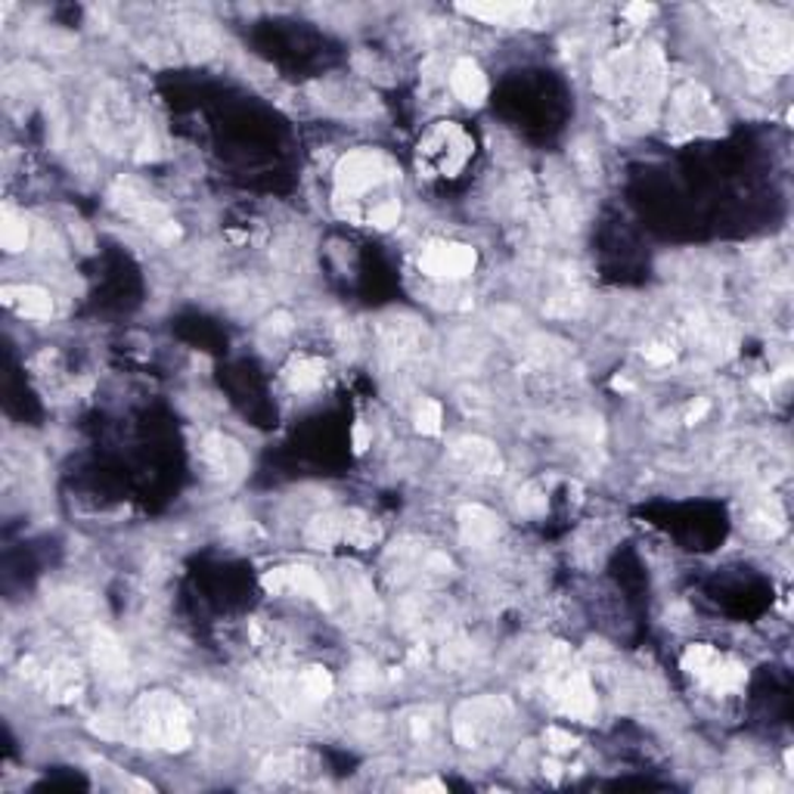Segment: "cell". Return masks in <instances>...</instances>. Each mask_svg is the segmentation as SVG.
I'll use <instances>...</instances> for the list:
<instances>
[{
  "instance_id": "1",
  "label": "cell",
  "mask_w": 794,
  "mask_h": 794,
  "mask_svg": "<svg viewBox=\"0 0 794 794\" xmlns=\"http://www.w3.org/2000/svg\"><path fill=\"white\" fill-rule=\"evenodd\" d=\"M401 171L379 150H354L335 168V209L342 217L391 230L401 221Z\"/></svg>"
},
{
  "instance_id": "2",
  "label": "cell",
  "mask_w": 794,
  "mask_h": 794,
  "mask_svg": "<svg viewBox=\"0 0 794 794\" xmlns=\"http://www.w3.org/2000/svg\"><path fill=\"white\" fill-rule=\"evenodd\" d=\"M593 84L600 97L624 118L649 121L667 91V66L655 44L620 47L596 66Z\"/></svg>"
},
{
  "instance_id": "3",
  "label": "cell",
  "mask_w": 794,
  "mask_h": 794,
  "mask_svg": "<svg viewBox=\"0 0 794 794\" xmlns=\"http://www.w3.org/2000/svg\"><path fill=\"white\" fill-rule=\"evenodd\" d=\"M718 13L733 28L736 50L745 69L755 75H782L794 57L792 25L760 7H718Z\"/></svg>"
},
{
  "instance_id": "4",
  "label": "cell",
  "mask_w": 794,
  "mask_h": 794,
  "mask_svg": "<svg viewBox=\"0 0 794 794\" xmlns=\"http://www.w3.org/2000/svg\"><path fill=\"white\" fill-rule=\"evenodd\" d=\"M131 730L146 748L187 751L193 742L190 708L171 692H146L131 708Z\"/></svg>"
},
{
  "instance_id": "5",
  "label": "cell",
  "mask_w": 794,
  "mask_h": 794,
  "mask_svg": "<svg viewBox=\"0 0 794 794\" xmlns=\"http://www.w3.org/2000/svg\"><path fill=\"white\" fill-rule=\"evenodd\" d=\"M543 686L549 701L562 711L565 718L590 723L596 718V692L593 683L581 667V661L571 655V649L553 645L543 659Z\"/></svg>"
},
{
  "instance_id": "6",
  "label": "cell",
  "mask_w": 794,
  "mask_h": 794,
  "mask_svg": "<svg viewBox=\"0 0 794 794\" xmlns=\"http://www.w3.org/2000/svg\"><path fill=\"white\" fill-rule=\"evenodd\" d=\"M475 153L472 134L457 121H441L419 140L416 165L426 177H457Z\"/></svg>"
},
{
  "instance_id": "7",
  "label": "cell",
  "mask_w": 794,
  "mask_h": 794,
  "mask_svg": "<svg viewBox=\"0 0 794 794\" xmlns=\"http://www.w3.org/2000/svg\"><path fill=\"white\" fill-rule=\"evenodd\" d=\"M109 205L116 209L121 217L134 221L137 227L153 233L158 242H177L180 239V227H177L175 214L168 212L155 195H150L137 180L121 177L109 190Z\"/></svg>"
},
{
  "instance_id": "8",
  "label": "cell",
  "mask_w": 794,
  "mask_h": 794,
  "mask_svg": "<svg viewBox=\"0 0 794 794\" xmlns=\"http://www.w3.org/2000/svg\"><path fill=\"white\" fill-rule=\"evenodd\" d=\"M683 671L714 696H738L748 686V671L708 642H692L683 652Z\"/></svg>"
},
{
  "instance_id": "9",
  "label": "cell",
  "mask_w": 794,
  "mask_h": 794,
  "mask_svg": "<svg viewBox=\"0 0 794 794\" xmlns=\"http://www.w3.org/2000/svg\"><path fill=\"white\" fill-rule=\"evenodd\" d=\"M723 128L718 106L711 94L696 84V81H683L671 91V131L677 137H704L718 134Z\"/></svg>"
},
{
  "instance_id": "10",
  "label": "cell",
  "mask_w": 794,
  "mask_h": 794,
  "mask_svg": "<svg viewBox=\"0 0 794 794\" xmlns=\"http://www.w3.org/2000/svg\"><path fill=\"white\" fill-rule=\"evenodd\" d=\"M509 718V708L506 701L500 698H475V701H465L457 714V723H453V733H457V742L463 748H482L485 742L500 733V726Z\"/></svg>"
},
{
  "instance_id": "11",
  "label": "cell",
  "mask_w": 794,
  "mask_h": 794,
  "mask_svg": "<svg viewBox=\"0 0 794 794\" xmlns=\"http://www.w3.org/2000/svg\"><path fill=\"white\" fill-rule=\"evenodd\" d=\"M475 268H478V254L463 242H428L419 252V271L426 273L428 280L457 283V280L472 276Z\"/></svg>"
},
{
  "instance_id": "12",
  "label": "cell",
  "mask_w": 794,
  "mask_h": 794,
  "mask_svg": "<svg viewBox=\"0 0 794 794\" xmlns=\"http://www.w3.org/2000/svg\"><path fill=\"white\" fill-rule=\"evenodd\" d=\"M264 590L273 593V596H283V593H289V596H305V600L317 602V605H323V608H330L332 605V596H330V586L327 581L313 571V568H305V565H283V568H271L264 578Z\"/></svg>"
},
{
  "instance_id": "13",
  "label": "cell",
  "mask_w": 794,
  "mask_h": 794,
  "mask_svg": "<svg viewBox=\"0 0 794 794\" xmlns=\"http://www.w3.org/2000/svg\"><path fill=\"white\" fill-rule=\"evenodd\" d=\"M199 453H202L205 469L221 482H239L246 475V469H249V453L242 450V445L227 438V435H221V431L205 435Z\"/></svg>"
},
{
  "instance_id": "14",
  "label": "cell",
  "mask_w": 794,
  "mask_h": 794,
  "mask_svg": "<svg viewBox=\"0 0 794 794\" xmlns=\"http://www.w3.org/2000/svg\"><path fill=\"white\" fill-rule=\"evenodd\" d=\"M28 677L38 679L47 698L59 701V704H69V701H75L84 692V671L69 659L50 661L44 667H38L35 661H28Z\"/></svg>"
},
{
  "instance_id": "15",
  "label": "cell",
  "mask_w": 794,
  "mask_h": 794,
  "mask_svg": "<svg viewBox=\"0 0 794 794\" xmlns=\"http://www.w3.org/2000/svg\"><path fill=\"white\" fill-rule=\"evenodd\" d=\"M450 463L457 465L460 472L465 475H478V478H487V475H500L503 472V457L500 450L490 445L487 438H478V435H463L450 445Z\"/></svg>"
},
{
  "instance_id": "16",
  "label": "cell",
  "mask_w": 794,
  "mask_h": 794,
  "mask_svg": "<svg viewBox=\"0 0 794 794\" xmlns=\"http://www.w3.org/2000/svg\"><path fill=\"white\" fill-rule=\"evenodd\" d=\"M745 524L748 531L760 537V541H775L785 534V509L782 503L775 500L773 494H760L748 503V512H745Z\"/></svg>"
},
{
  "instance_id": "17",
  "label": "cell",
  "mask_w": 794,
  "mask_h": 794,
  "mask_svg": "<svg viewBox=\"0 0 794 794\" xmlns=\"http://www.w3.org/2000/svg\"><path fill=\"white\" fill-rule=\"evenodd\" d=\"M460 13L482 20L487 25H534L537 7L534 3H460Z\"/></svg>"
},
{
  "instance_id": "18",
  "label": "cell",
  "mask_w": 794,
  "mask_h": 794,
  "mask_svg": "<svg viewBox=\"0 0 794 794\" xmlns=\"http://www.w3.org/2000/svg\"><path fill=\"white\" fill-rule=\"evenodd\" d=\"M91 659H94V667H97L103 679H109V683H125L128 679V655H125L121 642L112 633L97 630L91 637Z\"/></svg>"
},
{
  "instance_id": "19",
  "label": "cell",
  "mask_w": 794,
  "mask_h": 794,
  "mask_svg": "<svg viewBox=\"0 0 794 794\" xmlns=\"http://www.w3.org/2000/svg\"><path fill=\"white\" fill-rule=\"evenodd\" d=\"M450 91L465 106H482L487 99V75L475 59H457L450 66Z\"/></svg>"
},
{
  "instance_id": "20",
  "label": "cell",
  "mask_w": 794,
  "mask_h": 794,
  "mask_svg": "<svg viewBox=\"0 0 794 794\" xmlns=\"http://www.w3.org/2000/svg\"><path fill=\"white\" fill-rule=\"evenodd\" d=\"M460 534L469 546H490L500 537V515L482 503H469L460 509Z\"/></svg>"
},
{
  "instance_id": "21",
  "label": "cell",
  "mask_w": 794,
  "mask_h": 794,
  "mask_svg": "<svg viewBox=\"0 0 794 794\" xmlns=\"http://www.w3.org/2000/svg\"><path fill=\"white\" fill-rule=\"evenodd\" d=\"M0 298L10 310H16L20 317L28 320H47L54 317V295L40 286H3Z\"/></svg>"
},
{
  "instance_id": "22",
  "label": "cell",
  "mask_w": 794,
  "mask_h": 794,
  "mask_svg": "<svg viewBox=\"0 0 794 794\" xmlns=\"http://www.w3.org/2000/svg\"><path fill=\"white\" fill-rule=\"evenodd\" d=\"M286 382L295 394H310L327 382V364L320 357H295L286 367Z\"/></svg>"
},
{
  "instance_id": "23",
  "label": "cell",
  "mask_w": 794,
  "mask_h": 794,
  "mask_svg": "<svg viewBox=\"0 0 794 794\" xmlns=\"http://www.w3.org/2000/svg\"><path fill=\"white\" fill-rule=\"evenodd\" d=\"M332 689H335V679L327 667H308V671H301L298 679H295V692L301 698V701H308V704H317V701H327L332 696Z\"/></svg>"
},
{
  "instance_id": "24",
  "label": "cell",
  "mask_w": 794,
  "mask_h": 794,
  "mask_svg": "<svg viewBox=\"0 0 794 794\" xmlns=\"http://www.w3.org/2000/svg\"><path fill=\"white\" fill-rule=\"evenodd\" d=\"M310 770V755L308 751H283V755H273L264 763V775L271 779H301Z\"/></svg>"
},
{
  "instance_id": "25",
  "label": "cell",
  "mask_w": 794,
  "mask_h": 794,
  "mask_svg": "<svg viewBox=\"0 0 794 794\" xmlns=\"http://www.w3.org/2000/svg\"><path fill=\"white\" fill-rule=\"evenodd\" d=\"M0 246L10 254L22 252L28 246V224L13 209H3L0 214Z\"/></svg>"
},
{
  "instance_id": "26",
  "label": "cell",
  "mask_w": 794,
  "mask_h": 794,
  "mask_svg": "<svg viewBox=\"0 0 794 794\" xmlns=\"http://www.w3.org/2000/svg\"><path fill=\"white\" fill-rule=\"evenodd\" d=\"M416 428H419L423 435H438V431H441V404H438V401L426 398V401L416 407Z\"/></svg>"
},
{
  "instance_id": "27",
  "label": "cell",
  "mask_w": 794,
  "mask_h": 794,
  "mask_svg": "<svg viewBox=\"0 0 794 794\" xmlns=\"http://www.w3.org/2000/svg\"><path fill=\"white\" fill-rule=\"evenodd\" d=\"M546 748H549L553 755H571V751L578 748V736H571V733L562 730V726H549V730H546Z\"/></svg>"
},
{
  "instance_id": "28",
  "label": "cell",
  "mask_w": 794,
  "mask_h": 794,
  "mask_svg": "<svg viewBox=\"0 0 794 794\" xmlns=\"http://www.w3.org/2000/svg\"><path fill=\"white\" fill-rule=\"evenodd\" d=\"M624 16L633 22V25H645V22L655 16V7H649V3H630V7H624Z\"/></svg>"
},
{
  "instance_id": "29",
  "label": "cell",
  "mask_w": 794,
  "mask_h": 794,
  "mask_svg": "<svg viewBox=\"0 0 794 794\" xmlns=\"http://www.w3.org/2000/svg\"><path fill=\"white\" fill-rule=\"evenodd\" d=\"M367 445H369L367 426H354V450H357V453H364V450H367Z\"/></svg>"
},
{
  "instance_id": "30",
  "label": "cell",
  "mask_w": 794,
  "mask_h": 794,
  "mask_svg": "<svg viewBox=\"0 0 794 794\" xmlns=\"http://www.w3.org/2000/svg\"><path fill=\"white\" fill-rule=\"evenodd\" d=\"M708 407H711V404H708V401H698L696 407L689 410V416H686V423H698V419H701V416H704V413H708Z\"/></svg>"
},
{
  "instance_id": "31",
  "label": "cell",
  "mask_w": 794,
  "mask_h": 794,
  "mask_svg": "<svg viewBox=\"0 0 794 794\" xmlns=\"http://www.w3.org/2000/svg\"><path fill=\"white\" fill-rule=\"evenodd\" d=\"M416 792H445V785L441 782H435V779H428V782H419V785H413Z\"/></svg>"
}]
</instances>
